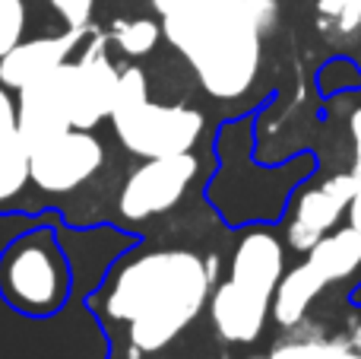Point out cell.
Returning <instances> with one entry per match:
<instances>
[{
  "label": "cell",
  "mask_w": 361,
  "mask_h": 359,
  "mask_svg": "<svg viewBox=\"0 0 361 359\" xmlns=\"http://www.w3.org/2000/svg\"><path fill=\"white\" fill-rule=\"evenodd\" d=\"M162 32L216 99H238L257 80L263 29L247 0H152Z\"/></svg>",
  "instance_id": "7a4b0ae2"
},
{
  "label": "cell",
  "mask_w": 361,
  "mask_h": 359,
  "mask_svg": "<svg viewBox=\"0 0 361 359\" xmlns=\"http://www.w3.org/2000/svg\"><path fill=\"white\" fill-rule=\"evenodd\" d=\"M317 86L324 99H333V95L349 93V89H361V67L345 54L330 57L317 73Z\"/></svg>",
  "instance_id": "2e32d148"
},
{
  "label": "cell",
  "mask_w": 361,
  "mask_h": 359,
  "mask_svg": "<svg viewBox=\"0 0 361 359\" xmlns=\"http://www.w3.org/2000/svg\"><path fill=\"white\" fill-rule=\"evenodd\" d=\"M118 80H121V70L105 54V38L95 35L92 45L73 64V108H70L73 127L92 131L99 121L111 118Z\"/></svg>",
  "instance_id": "8fae6325"
},
{
  "label": "cell",
  "mask_w": 361,
  "mask_h": 359,
  "mask_svg": "<svg viewBox=\"0 0 361 359\" xmlns=\"http://www.w3.org/2000/svg\"><path fill=\"white\" fill-rule=\"evenodd\" d=\"M159 35H162V25L152 23V19H130V23H118L114 25V42L124 54L130 57H143L149 54L159 45Z\"/></svg>",
  "instance_id": "9a60e30c"
},
{
  "label": "cell",
  "mask_w": 361,
  "mask_h": 359,
  "mask_svg": "<svg viewBox=\"0 0 361 359\" xmlns=\"http://www.w3.org/2000/svg\"><path fill=\"white\" fill-rule=\"evenodd\" d=\"M212 293V267L184 248L133 258L114 273L102 296V312L127 324L137 353H159L193 324Z\"/></svg>",
  "instance_id": "6da1fadb"
},
{
  "label": "cell",
  "mask_w": 361,
  "mask_h": 359,
  "mask_svg": "<svg viewBox=\"0 0 361 359\" xmlns=\"http://www.w3.org/2000/svg\"><path fill=\"white\" fill-rule=\"evenodd\" d=\"M54 13L67 23V29H89L95 0H48Z\"/></svg>",
  "instance_id": "d6986e66"
},
{
  "label": "cell",
  "mask_w": 361,
  "mask_h": 359,
  "mask_svg": "<svg viewBox=\"0 0 361 359\" xmlns=\"http://www.w3.org/2000/svg\"><path fill=\"white\" fill-rule=\"evenodd\" d=\"M317 19L326 38H352L361 29V0H317Z\"/></svg>",
  "instance_id": "5bb4252c"
},
{
  "label": "cell",
  "mask_w": 361,
  "mask_h": 359,
  "mask_svg": "<svg viewBox=\"0 0 361 359\" xmlns=\"http://www.w3.org/2000/svg\"><path fill=\"white\" fill-rule=\"evenodd\" d=\"M355 350L361 353V324H358V331H355Z\"/></svg>",
  "instance_id": "cb8c5ba5"
},
{
  "label": "cell",
  "mask_w": 361,
  "mask_h": 359,
  "mask_svg": "<svg viewBox=\"0 0 361 359\" xmlns=\"http://www.w3.org/2000/svg\"><path fill=\"white\" fill-rule=\"evenodd\" d=\"M25 4L23 0H0V57L10 54L23 42Z\"/></svg>",
  "instance_id": "ac0fdd59"
},
{
  "label": "cell",
  "mask_w": 361,
  "mask_h": 359,
  "mask_svg": "<svg viewBox=\"0 0 361 359\" xmlns=\"http://www.w3.org/2000/svg\"><path fill=\"white\" fill-rule=\"evenodd\" d=\"M111 121L118 140L143 159L190 153L203 131V114L187 105H159L146 93V76L140 67L121 70Z\"/></svg>",
  "instance_id": "277c9868"
},
{
  "label": "cell",
  "mask_w": 361,
  "mask_h": 359,
  "mask_svg": "<svg viewBox=\"0 0 361 359\" xmlns=\"http://www.w3.org/2000/svg\"><path fill=\"white\" fill-rule=\"evenodd\" d=\"M269 359H361V353L343 347V343L307 341V343H286V347H279Z\"/></svg>",
  "instance_id": "e0dca14e"
},
{
  "label": "cell",
  "mask_w": 361,
  "mask_h": 359,
  "mask_svg": "<svg viewBox=\"0 0 361 359\" xmlns=\"http://www.w3.org/2000/svg\"><path fill=\"white\" fill-rule=\"evenodd\" d=\"M29 182V146L19 134L16 102L0 83V204L13 201Z\"/></svg>",
  "instance_id": "4fadbf2b"
},
{
  "label": "cell",
  "mask_w": 361,
  "mask_h": 359,
  "mask_svg": "<svg viewBox=\"0 0 361 359\" xmlns=\"http://www.w3.org/2000/svg\"><path fill=\"white\" fill-rule=\"evenodd\" d=\"M247 10H250L254 23L260 25L263 32L276 23V0H247Z\"/></svg>",
  "instance_id": "ffe728a7"
},
{
  "label": "cell",
  "mask_w": 361,
  "mask_h": 359,
  "mask_svg": "<svg viewBox=\"0 0 361 359\" xmlns=\"http://www.w3.org/2000/svg\"><path fill=\"white\" fill-rule=\"evenodd\" d=\"M105 163V146L92 131L70 127L29 153V178L48 194H70Z\"/></svg>",
  "instance_id": "ba28073f"
},
{
  "label": "cell",
  "mask_w": 361,
  "mask_h": 359,
  "mask_svg": "<svg viewBox=\"0 0 361 359\" xmlns=\"http://www.w3.org/2000/svg\"><path fill=\"white\" fill-rule=\"evenodd\" d=\"M361 267V235L352 226L330 233L307 252L295 271L282 273L273 296V315L282 328H295L307 315L311 302L333 283L352 277Z\"/></svg>",
  "instance_id": "8992f818"
},
{
  "label": "cell",
  "mask_w": 361,
  "mask_h": 359,
  "mask_svg": "<svg viewBox=\"0 0 361 359\" xmlns=\"http://www.w3.org/2000/svg\"><path fill=\"white\" fill-rule=\"evenodd\" d=\"M349 299H352V302H355V305H361V286H358V290H355V293H352V296H349Z\"/></svg>",
  "instance_id": "603a6c76"
},
{
  "label": "cell",
  "mask_w": 361,
  "mask_h": 359,
  "mask_svg": "<svg viewBox=\"0 0 361 359\" xmlns=\"http://www.w3.org/2000/svg\"><path fill=\"white\" fill-rule=\"evenodd\" d=\"M355 188H358V175L355 172H343V175L326 178L317 188L301 191V197L295 201L292 223H288V245L295 252L307 254L324 235H330L339 226L343 213H349Z\"/></svg>",
  "instance_id": "30bf717a"
},
{
  "label": "cell",
  "mask_w": 361,
  "mask_h": 359,
  "mask_svg": "<svg viewBox=\"0 0 361 359\" xmlns=\"http://www.w3.org/2000/svg\"><path fill=\"white\" fill-rule=\"evenodd\" d=\"M349 131H352V143H355V175L361 178V108L352 112V121H349Z\"/></svg>",
  "instance_id": "44dd1931"
},
{
  "label": "cell",
  "mask_w": 361,
  "mask_h": 359,
  "mask_svg": "<svg viewBox=\"0 0 361 359\" xmlns=\"http://www.w3.org/2000/svg\"><path fill=\"white\" fill-rule=\"evenodd\" d=\"M89 29H67L63 35H48V38H32V42H19L10 54L0 57V83L6 89H23L35 83L38 76L57 70L61 64L70 61L73 48L86 38Z\"/></svg>",
  "instance_id": "7c38bea8"
},
{
  "label": "cell",
  "mask_w": 361,
  "mask_h": 359,
  "mask_svg": "<svg viewBox=\"0 0 361 359\" xmlns=\"http://www.w3.org/2000/svg\"><path fill=\"white\" fill-rule=\"evenodd\" d=\"M0 293L25 315H54L67 302L70 267L51 229H35L0 254Z\"/></svg>",
  "instance_id": "5b68a950"
},
{
  "label": "cell",
  "mask_w": 361,
  "mask_h": 359,
  "mask_svg": "<svg viewBox=\"0 0 361 359\" xmlns=\"http://www.w3.org/2000/svg\"><path fill=\"white\" fill-rule=\"evenodd\" d=\"M197 169L200 163L190 153L143 159V165L124 182V191H121L118 201L121 216L130 223H143L149 216L169 213L187 194L190 182L197 178Z\"/></svg>",
  "instance_id": "52a82bcc"
},
{
  "label": "cell",
  "mask_w": 361,
  "mask_h": 359,
  "mask_svg": "<svg viewBox=\"0 0 361 359\" xmlns=\"http://www.w3.org/2000/svg\"><path fill=\"white\" fill-rule=\"evenodd\" d=\"M286 273V248L267 226H250L231 254V273L212 293V324L228 343H254L263 334L273 296Z\"/></svg>",
  "instance_id": "3957f363"
},
{
  "label": "cell",
  "mask_w": 361,
  "mask_h": 359,
  "mask_svg": "<svg viewBox=\"0 0 361 359\" xmlns=\"http://www.w3.org/2000/svg\"><path fill=\"white\" fill-rule=\"evenodd\" d=\"M349 226L361 235V178H358V188H355V194H352V204H349Z\"/></svg>",
  "instance_id": "7402d4cb"
},
{
  "label": "cell",
  "mask_w": 361,
  "mask_h": 359,
  "mask_svg": "<svg viewBox=\"0 0 361 359\" xmlns=\"http://www.w3.org/2000/svg\"><path fill=\"white\" fill-rule=\"evenodd\" d=\"M70 108H73V64L70 61L19 89V134L29 153L73 127Z\"/></svg>",
  "instance_id": "9c48e42d"
}]
</instances>
